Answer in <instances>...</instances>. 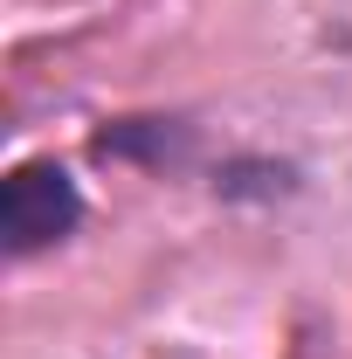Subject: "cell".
Returning <instances> with one entry per match:
<instances>
[{
  "instance_id": "2",
  "label": "cell",
  "mask_w": 352,
  "mask_h": 359,
  "mask_svg": "<svg viewBox=\"0 0 352 359\" xmlns=\"http://www.w3.org/2000/svg\"><path fill=\"white\" fill-rule=\"evenodd\" d=\"M97 166H138V173H194L201 166V125L187 111H118L90 132Z\"/></svg>"
},
{
  "instance_id": "1",
  "label": "cell",
  "mask_w": 352,
  "mask_h": 359,
  "mask_svg": "<svg viewBox=\"0 0 352 359\" xmlns=\"http://www.w3.org/2000/svg\"><path fill=\"white\" fill-rule=\"evenodd\" d=\"M83 215H90L83 180L69 173L55 152H28L0 180V256L7 263H35L48 249H62L83 228Z\"/></svg>"
},
{
  "instance_id": "3",
  "label": "cell",
  "mask_w": 352,
  "mask_h": 359,
  "mask_svg": "<svg viewBox=\"0 0 352 359\" xmlns=\"http://www.w3.org/2000/svg\"><path fill=\"white\" fill-rule=\"evenodd\" d=\"M208 194L228 208H276V201L304 194V166L276 159V152H221L208 166Z\"/></svg>"
}]
</instances>
